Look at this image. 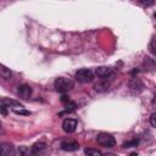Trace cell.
<instances>
[{
    "label": "cell",
    "mask_w": 156,
    "mask_h": 156,
    "mask_svg": "<svg viewBox=\"0 0 156 156\" xmlns=\"http://www.w3.org/2000/svg\"><path fill=\"white\" fill-rule=\"evenodd\" d=\"M54 87L57 91L60 93H67L71 89H73L74 84L73 82L69 79V78H66V77H60V78H56L55 82H54Z\"/></svg>",
    "instance_id": "cell-1"
},
{
    "label": "cell",
    "mask_w": 156,
    "mask_h": 156,
    "mask_svg": "<svg viewBox=\"0 0 156 156\" xmlns=\"http://www.w3.org/2000/svg\"><path fill=\"white\" fill-rule=\"evenodd\" d=\"M32 156H49L50 149L45 143H35L30 149Z\"/></svg>",
    "instance_id": "cell-2"
},
{
    "label": "cell",
    "mask_w": 156,
    "mask_h": 156,
    "mask_svg": "<svg viewBox=\"0 0 156 156\" xmlns=\"http://www.w3.org/2000/svg\"><path fill=\"white\" fill-rule=\"evenodd\" d=\"M96 140L100 145H102L105 147H112L116 144L115 138L108 133H99L98 136H96Z\"/></svg>",
    "instance_id": "cell-3"
},
{
    "label": "cell",
    "mask_w": 156,
    "mask_h": 156,
    "mask_svg": "<svg viewBox=\"0 0 156 156\" xmlns=\"http://www.w3.org/2000/svg\"><path fill=\"white\" fill-rule=\"evenodd\" d=\"M76 79L79 83H90L94 79V73L88 68H82L76 73Z\"/></svg>",
    "instance_id": "cell-4"
},
{
    "label": "cell",
    "mask_w": 156,
    "mask_h": 156,
    "mask_svg": "<svg viewBox=\"0 0 156 156\" xmlns=\"http://www.w3.org/2000/svg\"><path fill=\"white\" fill-rule=\"evenodd\" d=\"M77 128V121L73 119V118H66L63 122H62V129L66 132V133H73Z\"/></svg>",
    "instance_id": "cell-5"
},
{
    "label": "cell",
    "mask_w": 156,
    "mask_h": 156,
    "mask_svg": "<svg viewBox=\"0 0 156 156\" xmlns=\"http://www.w3.org/2000/svg\"><path fill=\"white\" fill-rule=\"evenodd\" d=\"M61 149L65 151H76L79 149V144L74 140H66L61 143Z\"/></svg>",
    "instance_id": "cell-6"
},
{
    "label": "cell",
    "mask_w": 156,
    "mask_h": 156,
    "mask_svg": "<svg viewBox=\"0 0 156 156\" xmlns=\"http://www.w3.org/2000/svg\"><path fill=\"white\" fill-rule=\"evenodd\" d=\"M16 151L11 144H2L0 145V156H15Z\"/></svg>",
    "instance_id": "cell-7"
},
{
    "label": "cell",
    "mask_w": 156,
    "mask_h": 156,
    "mask_svg": "<svg viewBox=\"0 0 156 156\" xmlns=\"http://www.w3.org/2000/svg\"><path fill=\"white\" fill-rule=\"evenodd\" d=\"M95 74H96L99 78H101V79H107V77H110V76L112 74V71H111V68H108V67L101 66V67H98V68L95 69Z\"/></svg>",
    "instance_id": "cell-8"
},
{
    "label": "cell",
    "mask_w": 156,
    "mask_h": 156,
    "mask_svg": "<svg viewBox=\"0 0 156 156\" xmlns=\"http://www.w3.org/2000/svg\"><path fill=\"white\" fill-rule=\"evenodd\" d=\"M110 88V82L107 79H100L95 85H94V89L99 93H104L106 90H108Z\"/></svg>",
    "instance_id": "cell-9"
},
{
    "label": "cell",
    "mask_w": 156,
    "mask_h": 156,
    "mask_svg": "<svg viewBox=\"0 0 156 156\" xmlns=\"http://www.w3.org/2000/svg\"><path fill=\"white\" fill-rule=\"evenodd\" d=\"M30 94H32V89H30L29 85L23 84V85L18 87V95H20L21 98H23V99H28V98L30 96Z\"/></svg>",
    "instance_id": "cell-10"
},
{
    "label": "cell",
    "mask_w": 156,
    "mask_h": 156,
    "mask_svg": "<svg viewBox=\"0 0 156 156\" xmlns=\"http://www.w3.org/2000/svg\"><path fill=\"white\" fill-rule=\"evenodd\" d=\"M0 77L4 79H10L12 77V72L10 71V68L5 67L4 65H0Z\"/></svg>",
    "instance_id": "cell-11"
},
{
    "label": "cell",
    "mask_w": 156,
    "mask_h": 156,
    "mask_svg": "<svg viewBox=\"0 0 156 156\" xmlns=\"http://www.w3.org/2000/svg\"><path fill=\"white\" fill-rule=\"evenodd\" d=\"M84 154H85V156H102V154L95 149H85Z\"/></svg>",
    "instance_id": "cell-12"
},
{
    "label": "cell",
    "mask_w": 156,
    "mask_h": 156,
    "mask_svg": "<svg viewBox=\"0 0 156 156\" xmlns=\"http://www.w3.org/2000/svg\"><path fill=\"white\" fill-rule=\"evenodd\" d=\"M129 87L132 88V89H134V90H136V87H139V89L141 88V83H140V80L139 79H133L130 83H129Z\"/></svg>",
    "instance_id": "cell-13"
},
{
    "label": "cell",
    "mask_w": 156,
    "mask_h": 156,
    "mask_svg": "<svg viewBox=\"0 0 156 156\" xmlns=\"http://www.w3.org/2000/svg\"><path fill=\"white\" fill-rule=\"evenodd\" d=\"M76 107H77L76 102H73V101H71V100H69V101L66 104V111H68V112L74 111V110H76Z\"/></svg>",
    "instance_id": "cell-14"
},
{
    "label": "cell",
    "mask_w": 156,
    "mask_h": 156,
    "mask_svg": "<svg viewBox=\"0 0 156 156\" xmlns=\"http://www.w3.org/2000/svg\"><path fill=\"white\" fill-rule=\"evenodd\" d=\"M139 143L138 139H134V140H130V141H127L123 144V147H133V146H136Z\"/></svg>",
    "instance_id": "cell-15"
},
{
    "label": "cell",
    "mask_w": 156,
    "mask_h": 156,
    "mask_svg": "<svg viewBox=\"0 0 156 156\" xmlns=\"http://www.w3.org/2000/svg\"><path fill=\"white\" fill-rule=\"evenodd\" d=\"M149 50H150V52L152 55L156 54V50H155V38L154 37L151 38V41H150V45H149Z\"/></svg>",
    "instance_id": "cell-16"
},
{
    "label": "cell",
    "mask_w": 156,
    "mask_h": 156,
    "mask_svg": "<svg viewBox=\"0 0 156 156\" xmlns=\"http://www.w3.org/2000/svg\"><path fill=\"white\" fill-rule=\"evenodd\" d=\"M150 123H151V126L155 128L156 127V113H152L151 116H150Z\"/></svg>",
    "instance_id": "cell-17"
},
{
    "label": "cell",
    "mask_w": 156,
    "mask_h": 156,
    "mask_svg": "<svg viewBox=\"0 0 156 156\" xmlns=\"http://www.w3.org/2000/svg\"><path fill=\"white\" fill-rule=\"evenodd\" d=\"M17 115H29L30 112L29 111H23V110H13Z\"/></svg>",
    "instance_id": "cell-18"
},
{
    "label": "cell",
    "mask_w": 156,
    "mask_h": 156,
    "mask_svg": "<svg viewBox=\"0 0 156 156\" xmlns=\"http://www.w3.org/2000/svg\"><path fill=\"white\" fill-rule=\"evenodd\" d=\"M61 101H62V102H66V104H67V102L69 101V99H68V96H66V95H63V96L61 98Z\"/></svg>",
    "instance_id": "cell-19"
},
{
    "label": "cell",
    "mask_w": 156,
    "mask_h": 156,
    "mask_svg": "<svg viewBox=\"0 0 156 156\" xmlns=\"http://www.w3.org/2000/svg\"><path fill=\"white\" fill-rule=\"evenodd\" d=\"M104 156H116V155H113V154H106V155H104Z\"/></svg>",
    "instance_id": "cell-20"
},
{
    "label": "cell",
    "mask_w": 156,
    "mask_h": 156,
    "mask_svg": "<svg viewBox=\"0 0 156 156\" xmlns=\"http://www.w3.org/2000/svg\"><path fill=\"white\" fill-rule=\"evenodd\" d=\"M129 156H138V155H136V154H135V152H132V154H130V155H129Z\"/></svg>",
    "instance_id": "cell-21"
}]
</instances>
